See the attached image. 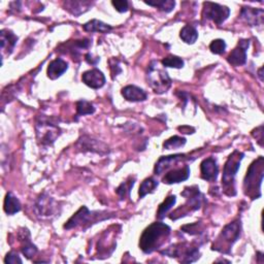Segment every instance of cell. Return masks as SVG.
Returning <instances> with one entry per match:
<instances>
[{
    "mask_svg": "<svg viewBox=\"0 0 264 264\" xmlns=\"http://www.w3.org/2000/svg\"><path fill=\"white\" fill-rule=\"evenodd\" d=\"M170 227L165 223L156 222L151 224L143 232L139 239V248L146 254H151L159 249L170 234Z\"/></svg>",
    "mask_w": 264,
    "mask_h": 264,
    "instance_id": "obj_1",
    "label": "cell"
},
{
    "mask_svg": "<svg viewBox=\"0 0 264 264\" xmlns=\"http://www.w3.org/2000/svg\"><path fill=\"white\" fill-rule=\"evenodd\" d=\"M264 174V159L260 156L249 167L243 181V192L252 199L261 196V184Z\"/></svg>",
    "mask_w": 264,
    "mask_h": 264,
    "instance_id": "obj_2",
    "label": "cell"
},
{
    "mask_svg": "<svg viewBox=\"0 0 264 264\" xmlns=\"http://www.w3.org/2000/svg\"><path fill=\"white\" fill-rule=\"evenodd\" d=\"M243 153L238 151H234L227 159L222 177V186L224 193L228 196H234L236 194L235 190V175L237 170L239 169L240 162L243 158Z\"/></svg>",
    "mask_w": 264,
    "mask_h": 264,
    "instance_id": "obj_3",
    "label": "cell"
},
{
    "mask_svg": "<svg viewBox=\"0 0 264 264\" xmlns=\"http://www.w3.org/2000/svg\"><path fill=\"white\" fill-rule=\"evenodd\" d=\"M148 82L155 93H165L171 86V79L168 73L159 67L157 61H152L148 70Z\"/></svg>",
    "mask_w": 264,
    "mask_h": 264,
    "instance_id": "obj_4",
    "label": "cell"
},
{
    "mask_svg": "<svg viewBox=\"0 0 264 264\" xmlns=\"http://www.w3.org/2000/svg\"><path fill=\"white\" fill-rule=\"evenodd\" d=\"M240 235V222L234 221L224 227L218 240L213 246V250L221 253H229L233 243L239 238Z\"/></svg>",
    "mask_w": 264,
    "mask_h": 264,
    "instance_id": "obj_5",
    "label": "cell"
},
{
    "mask_svg": "<svg viewBox=\"0 0 264 264\" xmlns=\"http://www.w3.org/2000/svg\"><path fill=\"white\" fill-rule=\"evenodd\" d=\"M161 254L167 255L169 257H178V256L182 257L183 256L181 261L186 262V263L194 262L199 258L198 249L195 247L194 248L188 247L186 243H178V245L171 246L167 250L162 251Z\"/></svg>",
    "mask_w": 264,
    "mask_h": 264,
    "instance_id": "obj_6",
    "label": "cell"
},
{
    "mask_svg": "<svg viewBox=\"0 0 264 264\" xmlns=\"http://www.w3.org/2000/svg\"><path fill=\"white\" fill-rule=\"evenodd\" d=\"M230 10L225 7L214 3L204 4V17L213 21L217 25L223 24L229 17Z\"/></svg>",
    "mask_w": 264,
    "mask_h": 264,
    "instance_id": "obj_7",
    "label": "cell"
},
{
    "mask_svg": "<svg viewBox=\"0 0 264 264\" xmlns=\"http://www.w3.org/2000/svg\"><path fill=\"white\" fill-rule=\"evenodd\" d=\"M182 195L187 198V202L183 207L182 213L179 215L178 218L184 217L189 212L197 211L200 208L202 201V194L200 193L199 188L196 186L185 188V191L182 193Z\"/></svg>",
    "mask_w": 264,
    "mask_h": 264,
    "instance_id": "obj_8",
    "label": "cell"
},
{
    "mask_svg": "<svg viewBox=\"0 0 264 264\" xmlns=\"http://www.w3.org/2000/svg\"><path fill=\"white\" fill-rule=\"evenodd\" d=\"M36 131L39 141L45 146H49L55 143L57 137L60 135L61 130L54 124L42 121L40 123H37Z\"/></svg>",
    "mask_w": 264,
    "mask_h": 264,
    "instance_id": "obj_9",
    "label": "cell"
},
{
    "mask_svg": "<svg viewBox=\"0 0 264 264\" xmlns=\"http://www.w3.org/2000/svg\"><path fill=\"white\" fill-rule=\"evenodd\" d=\"M95 213L90 212L88 210L87 207H82L64 225L65 229H71L75 228L77 226H80L86 223H92L95 222L96 220V215Z\"/></svg>",
    "mask_w": 264,
    "mask_h": 264,
    "instance_id": "obj_10",
    "label": "cell"
},
{
    "mask_svg": "<svg viewBox=\"0 0 264 264\" xmlns=\"http://www.w3.org/2000/svg\"><path fill=\"white\" fill-rule=\"evenodd\" d=\"M82 80L85 85L92 88V89H99L106 84V76L103 71L97 68H93L83 73Z\"/></svg>",
    "mask_w": 264,
    "mask_h": 264,
    "instance_id": "obj_11",
    "label": "cell"
},
{
    "mask_svg": "<svg viewBox=\"0 0 264 264\" xmlns=\"http://www.w3.org/2000/svg\"><path fill=\"white\" fill-rule=\"evenodd\" d=\"M190 177V167L189 165H184L180 168H174L167 173H165L164 177L162 178V182L164 184H178L181 182H184L188 180Z\"/></svg>",
    "mask_w": 264,
    "mask_h": 264,
    "instance_id": "obj_12",
    "label": "cell"
},
{
    "mask_svg": "<svg viewBox=\"0 0 264 264\" xmlns=\"http://www.w3.org/2000/svg\"><path fill=\"white\" fill-rule=\"evenodd\" d=\"M250 42L247 39L239 40L237 47L233 49L227 57L230 64L234 66H241L247 62V50L249 48Z\"/></svg>",
    "mask_w": 264,
    "mask_h": 264,
    "instance_id": "obj_13",
    "label": "cell"
},
{
    "mask_svg": "<svg viewBox=\"0 0 264 264\" xmlns=\"http://www.w3.org/2000/svg\"><path fill=\"white\" fill-rule=\"evenodd\" d=\"M200 172H201V178L205 181L216 182L219 174V167L217 164V160L213 157H209L205 159L200 164Z\"/></svg>",
    "mask_w": 264,
    "mask_h": 264,
    "instance_id": "obj_14",
    "label": "cell"
},
{
    "mask_svg": "<svg viewBox=\"0 0 264 264\" xmlns=\"http://www.w3.org/2000/svg\"><path fill=\"white\" fill-rule=\"evenodd\" d=\"M185 154H175V155H169L161 157L155 166V173L157 175H161L165 170L171 167L172 164L178 163L179 161L185 159Z\"/></svg>",
    "mask_w": 264,
    "mask_h": 264,
    "instance_id": "obj_15",
    "label": "cell"
},
{
    "mask_svg": "<svg viewBox=\"0 0 264 264\" xmlns=\"http://www.w3.org/2000/svg\"><path fill=\"white\" fill-rule=\"evenodd\" d=\"M264 11L261 9L254 8H242L241 17L251 25V26H260L263 24Z\"/></svg>",
    "mask_w": 264,
    "mask_h": 264,
    "instance_id": "obj_16",
    "label": "cell"
},
{
    "mask_svg": "<svg viewBox=\"0 0 264 264\" xmlns=\"http://www.w3.org/2000/svg\"><path fill=\"white\" fill-rule=\"evenodd\" d=\"M122 95L126 100L132 103H140L147 99V93L140 88L133 85H129L123 88Z\"/></svg>",
    "mask_w": 264,
    "mask_h": 264,
    "instance_id": "obj_17",
    "label": "cell"
},
{
    "mask_svg": "<svg viewBox=\"0 0 264 264\" xmlns=\"http://www.w3.org/2000/svg\"><path fill=\"white\" fill-rule=\"evenodd\" d=\"M19 238L20 241L22 243V253L28 258H32L36 252H37V248L35 245L32 243L31 239H30V233L28 231V229L23 228V231H21L19 233Z\"/></svg>",
    "mask_w": 264,
    "mask_h": 264,
    "instance_id": "obj_18",
    "label": "cell"
},
{
    "mask_svg": "<svg viewBox=\"0 0 264 264\" xmlns=\"http://www.w3.org/2000/svg\"><path fill=\"white\" fill-rule=\"evenodd\" d=\"M68 69V63L63 59H55L53 60L48 67V77L51 79H56L60 77L66 70Z\"/></svg>",
    "mask_w": 264,
    "mask_h": 264,
    "instance_id": "obj_19",
    "label": "cell"
},
{
    "mask_svg": "<svg viewBox=\"0 0 264 264\" xmlns=\"http://www.w3.org/2000/svg\"><path fill=\"white\" fill-rule=\"evenodd\" d=\"M36 209L38 210V214L40 216L48 217V216L52 215L55 211V201L49 195L44 194L39 197V199L36 204Z\"/></svg>",
    "mask_w": 264,
    "mask_h": 264,
    "instance_id": "obj_20",
    "label": "cell"
},
{
    "mask_svg": "<svg viewBox=\"0 0 264 264\" xmlns=\"http://www.w3.org/2000/svg\"><path fill=\"white\" fill-rule=\"evenodd\" d=\"M0 35H2V50L3 52L8 51V54L10 55L17 45L18 36L8 29H3L2 32H0Z\"/></svg>",
    "mask_w": 264,
    "mask_h": 264,
    "instance_id": "obj_21",
    "label": "cell"
},
{
    "mask_svg": "<svg viewBox=\"0 0 264 264\" xmlns=\"http://www.w3.org/2000/svg\"><path fill=\"white\" fill-rule=\"evenodd\" d=\"M4 210L8 215H11V216L15 215L21 211V204H20L19 199L11 192L7 193V195H6Z\"/></svg>",
    "mask_w": 264,
    "mask_h": 264,
    "instance_id": "obj_22",
    "label": "cell"
},
{
    "mask_svg": "<svg viewBox=\"0 0 264 264\" xmlns=\"http://www.w3.org/2000/svg\"><path fill=\"white\" fill-rule=\"evenodd\" d=\"M84 30L87 32H100V33H108L110 31H112L113 27L99 21V20H92L89 21L88 23H86L83 26Z\"/></svg>",
    "mask_w": 264,
    "mask_h": 264,
    "instance_id": "obj_23",
    "label": "cell"
},
{
    "mask_svg": "<svg viewBox=\"0 0 264 264\" xmlns=\"http://www.w3.org/2000/svg\"><path fill=\"white\" fill-rule=\"evenodd\" d=\"M65 10H67L69 13H71L74 16H79L86 11L89 10L90 3L87 2H66L64 3Z\"/></svg>",
    "mask_w": 264,
    "mask_h": 264,
    "instance_id": "obj_24",
    "label": "cell"
},
{
    "mask_svg": "<svg viewBox=\"0 0 264 264\" xmlns=\"http://www.w3.org/2000/svg\"><path fill=\"white\" fill-rule=\"evenodd\" d=\"M180 36L181 38L183 39V42H185L186 44L188 45H192L194 44L197 38H198V32L197 30L191 26V25H186L182 30H181V33H180Z\"/></svg>",
    "mask_w": 264,
    "mask_h": 264,
    "instance_id": "obj_25",
    "label": "cell"
},
{
    "mask_svg": "<svg viewBox=\"0 0 264 264\" xmlns=\"http://www.w3.org/2000/svg\"><path fill=\"white\" fill-rule=\"evenodd\" d=\"M177 202V197L174 195H169L165 198V200L159 206L158 212H157V218L158 219H163L165 215L168 213L169 210L172 209V207Z\"/></svg>",
    "mask_w": 264,
    "mask_h": 264,
    "instance_id": "obj_26",
    "label": "cell"
},
{
    "mask_svg": "<svg viewBox=\"0 0 264 264\" xmlns=\"http://www.w3.org/2000/svg\"><path fill=\"white\" fill-rule=\"evenodd\" d=\"M147 5L157 8L159 11L164 13H170L173 11L175 3L172 0H154V2H145Z\"/></svg>",
    "mask_w": 264,
    "mask_h": 264,
    "instance_id": "obj_27",
    "label": "cell"
},
{
    "mask_svg": "<svg viewBox=\"0 0 264 264\" xmlns=\"http://www.w3.org/2000/svg\"><path fill=\"white\" fill-rule=\"evenodd\" d=\"M157 187H158V182L155 179H153V178L146 179L139 187V192H138L139 198H144L147 194L154 192V190Z\"/></svg>",
    "mask_w": 264,
    "mask_h": 264,
    "instance_id": "obj_28",
    "label": "cell"
},
{
    "mask_svg": "<svg viewBox=\"0 0 264 264\" xmlns=\"http://www.w3.org/2000/svg\"><path fill=\"white\" fill-rule=\"evenodd\" d=\"M95 112V108L92 104L88 103L86 100H78L76 103V116H86V115H92Z\"/></svg>",
    "mask_w": 264,
    "mask_h": 264,
    "instance_id": "obj_29",
    "label": "cell"
},
{
    "mask_svg": "<svg viewBox=\"0 0 264 264\" xmlns=\"http://www.w3.org/2000/svg\"><path fill=\"white\" fill-rule=\"evenodd\" d=\"M185 144H186L185 137L174 135L163 143V148L166 150H172V149L175 150V149L182 148L183 146H185Z\"/></svg>",
    "mask_w": 264,
    "mask_h": 264,
    "instance_id": "obj_30",
    "label": "cell"
},
{
    "mask_svg": "<svg viewBox=\"0 0 264 264\" xmlns=\"http://www.w3.org/2000/svg\"><path fill=\"white\" fill-rule=\"evenodd\" d=\"M162 65L165 67H172V68H183L184 67V60L178 56L169 55L165 57L162 61Z\"/></svg>",
    "mask_w": 264,
    "mask_h": 264,
    "instance_id": "obj_31",
    "label": "cell"
},
{
    "mask_svg": "<svg viewBox=\"0 0 264 264\" xmlns=\"http://www.w3.org/2000/svg\"><path fill=\"white\" fill-rule=\"evenodd\" d=\"M210 50L212 53L221 55L226 50V43L223 39H215L210 45Z\"/></svg>",
    "mask_w": 264,
    "mask_h": 264,
    "instance_id": "obj_32",
    "label": "cell"
},
{
    "mask_svg": "<svg viewBox=\"0 0 264 264\" xmlns=\"http://www.w3.org/2000/svg\"><path fill=\"white\" fill-rule=\"evenodd\" d=\"M133 185H134V180L130 181V182H125V183L120 185V187L117 189V193H118V195L120 196L121 199H124L126 195L129 196L130 190L133 187Z\"/></svg>",
    "mask_w": 264,
    "mask_h": 264,
    "instance_id": "obj_33",
    "label": "cell"
},
{
    "mask_svg": "<svg viewBox=\"0 0 264 264\" xmlns=\"http://www.w3.org/2000/svg\"><path fill=\"white\" fill-rule=\"evenodd\" d=\"M112 5L119 13H126L128 11V2L126 0H116L112 2Z\"/></svg>",
    "mask_w": 264,
    "mask_h": 264,
    "instance_id": "obj_34",
    "label": "cell"
},
{
    "mask_svg": "<svg viewBox=\"0 0 264 264\" xmlns=\"http://www.w3.org/2000/svg\"><path fill=\"white\" fill-rule=\"evenodd\" d=\"M5 262L6 263H12V264H15V263H22V259L18 256L17 253L15 252H10L8 253L6 259H5Z\"/></svg>",
    "mask_w": 264,
    "mask_h": 264,
    "instance_id": "obj_35",
    "label": "cell"
}]
</instances>
